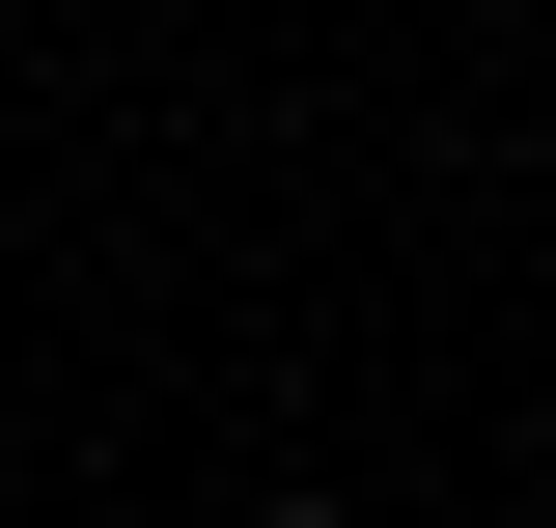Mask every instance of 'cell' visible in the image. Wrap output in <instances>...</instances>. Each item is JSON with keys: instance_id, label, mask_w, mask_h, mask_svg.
Masks as SVG:
<instances>
[{"instance_id": "cell-1", "label": "cell", "mask_w": 556, "mask_h": 528, "mask_svg": "<svg viewBox=\"0 0 556 528\" xmlns=\"http://www.w3.org/2000/svg\"><path fill=\"white\" fill-rule=\"evenodd\" d=\"M251 528H362V501H306V473H278V501H251Z\"/></svg>"}]
</instances>
